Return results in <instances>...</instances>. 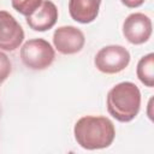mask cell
Segmentation results:
<instances>
[{
	"label": "cell",
	"mask_w": 154,
	"mask_h": 154,
	"mask_svg": "<svg viewBox=\"0 0 154 154\" xmlns=\"http://www.w3.org/2000/svg\"><path fill=\"white\" fill-rule=\"evenodd\" d=\"M73 134L82 148L94 150L109 147L116 137V129L106 117L85 116L77 120Z\"/></svg>",
	"instance_id": "obj_1"
},
{
	"label": "cell",
	"mask_w": 154,
	"mask_h": 154,
	"mask_svg": "<svg viewBox=\"0 0 154 154\" xmlns=\"http://www.w3.org/2000/svg\"><path fill=\"white\" fill-rule=\"evenodd\" d=\"M140 107L141 91L132 82L118 83L107 94V111L118 122H131L138 114Z\"/></svg>",
	"instance_id": "obj_2"
},
{
	"label": "cell",
	"mask_w": 154,
	"mask_h": 154,
	"mask_svg": "<svg viewBox=\"0 0 154 154\" xmlns=\"http://www.w3.org/2000/svg\"><path fill=\"white\" fill-rule=\"evenodd\" d=\"M20 58L23 64L31 70L47 69L55 58L54 48L43 38L28 40L20 48Z\"/></svg>",
	"instance_id": "obj_3"
},
{
	"label": "cell",
	"mask_w": 154,
	"mask_h": 154,
	"mask_svg": "<svg viewBox=\"0 0 154 154\" xmlns=\"http://www.w3.org/2000/svg\"><path fill=\"white\" fill-rule=\"evenodd\" d=\"M130 63V53L126 48L118 45H111L101 48L94 59L96 69L103 73L113 75L123 71Z\"/></svg>",
	"instance_id": "obj_4"
},
{
	"label": "cell",
	"mask_w": 154,
	"mask_h": 154,
	"mask_svg": "<svg viewBox=\"0 0 154 154\" xmlns=\"http://www.w3.org/2000/svg\"><path fill=\"white\" fill-rule=\"evenodd\" d=\"M123 35L132 45L147 42L152 35V20L141 12L129 14L123 23Z\"/></svg>",
	"instance_id": "obj_5"
},
{
	"label": "cell",
	"mask_w": 154,
	"mask_h": 154,
	"mask_svg": "<svg viewBox=\"0 0 154 154\" xmlns=\"http://www.w3.org/2000/svg\"><path fill=\"white\" fill-rule=\"evenodd\" d=\"M53 43L59 53L75 54L82 51L85 43V37L78 28L65 25L55 29L53 34Z\"/></svg>",
	"instance_id": "obj_6"
},
{
	"label": "cell",
	"mask_w": 154,
	"mask_h": 154,
	"mask_svg": "<svg viewBox=\"0 0 154 154\" xmlns=\"http://www.w3.org/2000/svg\"><path fill=\"white\" fill-rule=\"evenodd\" d=\"M24 40L20 24L7 11H0V49L14 51Z\"/></svg>",
	"instance_id": "obj_7"
},
{
	"label": "cell",
	"mask_w": 154,
	"mask_h": 154,
	"mask_svg": "<svg viewBox=\"0 0 154 154\" xmlns=\"http://www.w3.org/2000/svg\"><path fill=\"white\" fill-rule=\"evenodd\" d=\"M58 20V8L51 0H43L41 5L26 17L28 25L35 31H47Z\"/></svg>",
	"instance_id": "obj_8"
},
{
	"label": "cell",
	"mask_w": 154,
	"mask_h": 154,
	"mask_svg": "<svg viewBox=\"0 0 154 154\" xmlns=\"http://www.w3.org/2000/svg\"><path fill=\"white\" fill-rule=\"evenodd\" d=\"M101 0H69V12L73 20L88 24L96 19Z\"/></svg>",
	"instance_id": "obj_9"
},
{
	"label": "cell",
	"mask_w": 154,
	"mask_h": 154,
	"mask_svg": "<svg viewBox=\"0 0 154 154\" xmlns=\"http://www.w3.org/2000/svg\"><path fill=\"white\" fill-rule=\"evenodd\" d=\"M136 73L138 79L146 85L152 88L154 85V54L149 53L142 57L137 64Z\"/></svg>",
	"instance_id": "obj_10"
},
{
	"label": "cell",
	"mask_w": 154,
	"mask_h": 154,
	"mask_svg": "<svg viewBox=\"0 0 154 154\" xmlns=\"http://www.w3.org/2000/svg\"><path fill=\"white\" fill-rule=\"evenodd\" d=\"M42 1L43 0H11V4L17 12L28 17L41 5Z\"/></svg>",
	"instance_id": "obj_11"
},
{
	"label": "cell",
	"mask_w": 154,
	"mask_h": 154,
	"mask_svg": "<svg viewBox=\"0 0 154 154\" xmlns=\"http://www.w3.org/2000/svg\"><path fill=\"white\" fill-rule=\"evenodd\" d=\"M12 71V65L8 57L0 51V84H2Z\"/></svg>",
	"instance_id": "obj_12"
},
{
	"label": "cell",
	"mask_w": 154,
	"mask_h": 154,
	"mask_svg": "<svg viewBox=\"0 0 154 154\" xmlns=\"http://www.w3.org/2000/svg\"><path fill=\"white\" fill-rule=\"evenodd\" d=\"M123 5H125L126 7L129 8H135V7H138L141 6L146 0H120Z\"/></svg>",
	"instance_id": "obj_13"
}]
</instances>
